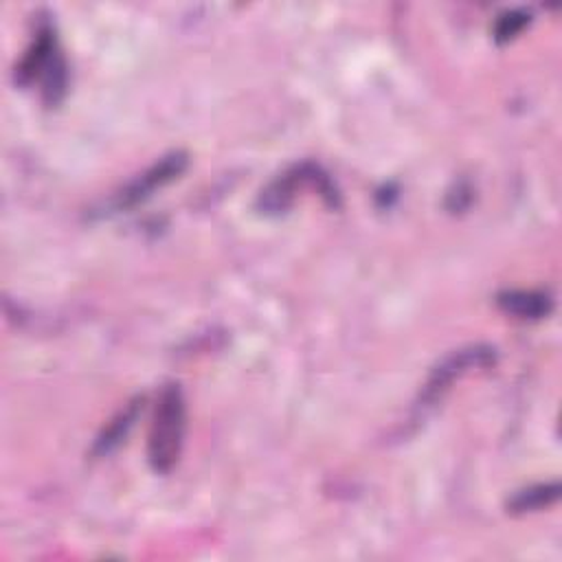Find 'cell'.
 <instances>
[{"label": "cell", "mask_w": 562, "mask_h": 562, "mask_svg": "<svg viewBox=\"0 0 562 562\" xmlns=\"http://www.w3.org/2000/svg\"><path fill=\"white\" fill-rule=\"evenodd\" d=\"M303 184L314 187L329 206H334V209L340 206V195H338L334 182L329 180V176L314 162H301V165L285 169L274 180H270L266 189H261L259 200H257L259 211L266 215L285 213L294 204L296 193Z\"/></svg>", "instance_id": "cell-3"}, {"label": "cell", "mask_w": 562, "mask_h": 562, "mask_svg": "<svg viewBox=\"0 0 562 562\" xmlns=\"http://www.w3.org/2000/svg\"><path fill=\"white\" fill-rule=\"evenodd\" d=\"M560 498V483H540V485H531L527 490L516 492L509 503H507V512L512 514H527V512H538L544 507H551L555 501Z\"/></svg>", "instance_id": "cell-8"}, {"label": "cell", "mask_w": 562, "mask_h": 562, "mask_svg": "<svg viewBox=\"0 0 562 562\" xmlns=\"http://www.w3.org/2000/svg\"><path fill=\"white\" fill-rule=\"evenodd\" d=\"M496 305L520 321H540L551 314L553 299L538 290H505L496 296Z\"/></svg>", "instance_id": "cell-6"}, {"label": "cell", "mask_w": 562, "mask_h": 562, "mask_svg": "<svg viewBox=\"0 0 562 562\" xmlns=\"http://www.w3.org/2000/svg\"><path fill=\"white\" fill-rule=\"evenodd\" d=\"M143 408V397H134L132 402H127L103 428V432L97 437L94 446H92V454L94 457H105L108 452H112L127 435V430L132 428L134 419L138 417V411Z\"/></svg>", "instance_id": "cell-7"}, {"label": "cell", "mask_w": 562, "mask_h": 562, "mask_svg": "<svg viewBox=\"0 0 562 562\" xmlns=\"http://www.w3.org/2000/svg\"><path fill=\"white\" fill-rule=\"evenodd\" d=\"M529 20H531V18H529V13H525V11H507V13H503V15L498 18L496 26H494V40H496L498 44L514 40V37L529 24Z\"/></svg>", "instance_id": "cell-9"}, {"label": "cell", "mask_w": 562, "mask_h": 562, "mask_svg": "<svg viewBox=\"0 0 562 562\" xmlns=\"http://www.w3.org/2000/svg\"><path fill=\"white\" fill-rule=\"evenodd\" d=\"M187 162H189V158H187L184 151H171V154L162 156L151 167H147L143 173H138L134 180H130L114 195V200H112L114 209L123 211V209H132L140 202H145L147 198L154 195L156 189L176 180L187 169Z\"/></svg>", "instance_id": "cell-5"}, {"label": "cell", "mask_w": 562, "mask_h": 562, "mask_svg": "<svg viewBox=\"0 0 562 562\" xmlns=\"http://www.w3.org/2000/svg\"><path fill=\"white\" fill-rule=\"evenodd\" d=\"M42 79V97L46 105H57L66 92V61L57 48V40L50 24H40L31 46L15 68V81L26 86Z\"/></svg>", "instance_id": "cell-2"}, {"label": "cell", "mask_w": 562, "mask_h": 562, "mask_svg": "<svg viewBox=\"0 0 562 562\" xmlns=\"http://www.w3.org/2000/svg\"><path fill=\"white\" fill-rule=\"evenodd\" d=\"M496 362V351L487 345H470L450 351L428 375L419 393V406L428 408L437 404L452 386L454 380L472 369H487Z\"/></svg>", "instance_id": "cell-4"}, {"label": "cell", "mask_w": 562, "mask_h": 562, "mask_svg": "<svg viewBox=\"0 0 562 562\" xmlns=\"http://www.w3.org/2000/svg\"><path fill=\"white\" fill-rule=\"evenodd\" d=\"M187 430V404L180 384H165L149 426L147 461L154 472L167 474L180 459Z\"/></svg>", "instance_id": "cell-1"}]
</instances>
